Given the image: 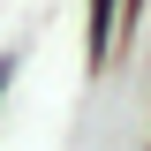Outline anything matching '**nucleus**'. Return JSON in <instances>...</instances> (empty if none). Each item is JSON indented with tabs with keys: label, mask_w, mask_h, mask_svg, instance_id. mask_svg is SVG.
Segmentation results:
<instances>
[{
	"label": "nucleus",
	"mask_w": 151,
	"mask_h": 151,
	"mask_svg": "<svg viewBox=\"0 0 151 151\" xmlns=\"http://www.w3.org/2000/svg\"><path fill=\"white\" fill-rule=\"evenodd\" d=\"M113 38V0H91V53H106Z\"/></svg>",
	"instance_id": "f257e3e1"
},
{
	"label": "nucleus",
	"mask_w": 151,
	"mask_h": 151,
	"mask_svg": "<svg viewBox=\"0 0 151 151\" xmlns=\"http://www.w3.org/2000/svg\"><path fill=\"white\" fill-rule=\"evenodd\" d=\"M8 76H15V60H0V91H8Z\"/></svg>",
	"instance_id": "f03ea898"
}]
</instances>
